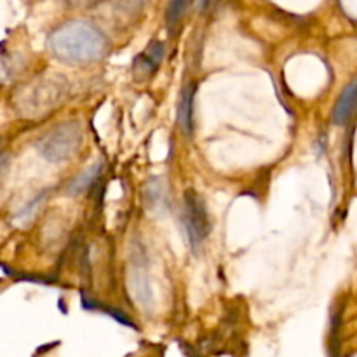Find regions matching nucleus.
I'll use <instances>...</instances> for the list:
<instances>
[{"instance_id":"obj_2","label":"nucleus","mask_w":357,"mask_h":357,"mask_svg":"<svg viewBox=\"0 0 357 357\" xmlns=\"http://www.w3.org/2000/svg\"><path fill=\"white\" fill-rule=\"evenodd\" d=\"M80 143H82V131L77 122H65L38 142V152L49 162H63L77 153Z\"/></svg>"},{"instance_id":"obj_9","label":"nucleus","mask_w":357,"mask_h":357,"mask_svg":"<svg viewBox=\"0 0 357 357\" xmlns=\"http://www.w3.org/2000/svg\"><path fill=\"white\" fill-rule=\"evenodd\" d=\"M98 310H101V312H105V314H107V316H110L112 319H115V321H117V323L124 324V326H129V328H131V330H136V324L131 323V321H129V317L126 316L124 312H121V310L110 309V307H101V305L98 307Z\"/></svg>"},{"instance_id":"obj_4","label":"nucleus","mask_w":357,"mask_h":357,"mask_svg":"<svg viewBox=\"0 0 357 357\" xmlns=\"http://www.w3.org/2000/svg\"><path fill=\"white\" fill-rule=\"evenodd\" d=\"M164 51H166V47H164L162 42H150L145 47V51L136 56L135 63H132V72H135V75L138 79H149L159 68L160 61L164 58Z\"/></svg>"},{"instance_id":"obj_5","label":"nucleus","mask_w":357,"mask_h":357,"mask_svg":"<svg viewBox=\"0 0 357 357\" xmlns=\"http://www.w3.org/2000/svg\"><path fill=\"white\" fill-rule=\"evenodd\" d=\"M357 108V79L352 80L347 87L344 89V93L338 98L337 105H335L333 110V122L338 126L347 124L352 119Z\"/></svg>"},{"instance_id":"obj_8","label":"nucleus","mask_w":357,"mask_h":357,"mask_svg":"<svg viewBox=\"0 0 357 357\" xmlns=\"http://www.w3.org/2000/svg\"><path fill=\"white\" fill-rule=\"evenodd\" d=\"M188 3H190V0H169V6H167L166 13V21L169 26H176L180 23L183 14L187 13Z\"/></svg>"},{"instance_id":"obj_6","label":"nucleus","mask_w":357,"mask_h":357,"mask_svg":"<svg viewBox=\"0 0 357 357\" xmlns=\"http://www.w3.org/2000/svg\"><path fill=\"white\" fill-rule=\"evenodd\" d=\"M194 86H187L181 93L180 107H178V124L183 129L185 135L192 132V112H194Z\"/></svg>"},{"instance_id":"obj_10","label":"nucleus","mask_w":357,"mask_h":357,"mask_svg":"<svg viewBox=\"0 0 357 357\" xmlns=\"http://www.w3.org/2000/svg\"><path fill=\"white\" fill-rule=\"evenodd\" d=\"M211 2H213V0H201V9H202V10L208 9V7L211 6Z\"/></svg>"},{"instance_id":"obj_7","label":"nucleus","mask_w":357,"mask_h":357,"mask_svg":"<svg viewBox=\"0 0 357 357\" xmlns=\"http://www.w3.org/2000/svg\"><path fill=\"white\" fill-rule=\"evenodd\" d=\"M98 173H100V166H94V167H91L89 171H86V173L79 174V176H77L75 180L68 185V194L79 195L80 192L87 190V188L93 185L94 178L98 176Z\"/></svg>"},{"instance_id":"obj_1","label":"nucleus","mask_w":357,"mask_h":357,"mask_svg":"<svg viewBox=\"0 0 357 357\" xmlns=\"http://www.w3.org/2000/svg\"><path fill=\"white\" fill-rule=\"evenodd\" d=\"M47 45L58 59L79 65L98 61L108 49L105 35L86 21H70L56 28L49 35Z\"/></svg>"},{"instance_id":"obj_3","label":"nucleus","mask_w":357,"mask_h":357,"mask_svg":"<svg viewBox=\"0 0 357 357\" xmlns=\"http://www.w3.org/2000/svg\"><path fill=\"white\" fill-rule=\"evenodd\" d=\"M185 209H183V225L187 230V237L190 241L192 248L201 246L202 241L209 236V216L206 211V206L199 194L192 188H188L183 195Z\"/></svg>"}]
</instances>
